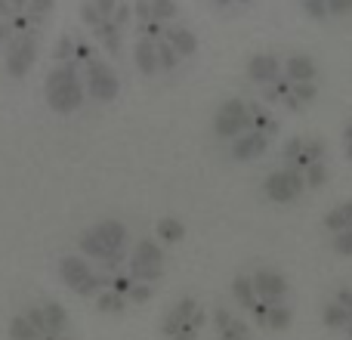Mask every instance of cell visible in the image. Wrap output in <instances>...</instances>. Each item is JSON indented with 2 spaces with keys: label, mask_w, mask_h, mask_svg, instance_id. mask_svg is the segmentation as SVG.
<instances>
[{
  "label": "cell",
  "mask_w": 352,
  "mask_h": 340,
  "mask_svg": "<svg viewBox=\"0 0 352 340\" xmlns=\"http://www.w3.org/2000/svg\"><path fill=\"white\" fill-rule=\"evenodd\" d=\"M322 325L334 334L352 340V281L337 288L322 306Z\"/></svg>",
  "instance_id": "8992f818"
},
{
  "label": "cell",
  "mask_w": 352,
  "mask_h": 340,
  "mask_svg": "<svg viewBox=\"0 0 352 340\" xmlns=\"http://www.w3.org/2000/svg\"><path fill=\"white\" fill-rule=\"evenodd\" d=\"M238 306L250 316V322L263 331H287L294 322V291L285 273L272 266H256L232 281Z\"/></svg>",
  "instance_id": "277c9868"
},
{
  "label": "cell",
  "mask_w": 352,
  "mask_h": 340,
  "mask_svg": "<svg viewBox=\"0 0 352 340\" xmlns=\"http://www.w3.org/2000/svg\"><path fill=\"white\" fill-rule=\"evenodd\" d=\"M331 180L328 146L322 136H291L281 146L278 164L263 180V195L272 204H294L306 192H318Z\"/></svg>",
  "instance_id": "7a4b0ae2"
},
{
  "label": "cell",
  "mask_w": 352,
  "mask_h": 340,
  "mask_svg": "<svg viewBox=\"0 0 352 340\" xmlns=\"http://www.w3.org/2000/svg\"><path fill=\"white\" fill-rule=\"evenodd\" d=\"M303 12L316 22H324V19H337L352 12V0H300Z\"/></svg>",
  "instance_id": "9c48e42d"
},
{
  "label": "cell",
  "mask_w": 352,
  "mask_h": 340,
  "mask_svg": "<svg viewBox=\"0 0 352 340\" xmlns=\"http://www.w3.org/2000/svg\"><path fill=\"white\" fill-rule=\"evenodd\" d=\"M217 127L219 140L229 142V152L235 161H254L269 152L281 134V118L275 109L256 99H229L219 105L217 111Z\"/></svg>",
  "instance_id": "3957f363"
},
{
  "label": "cell",
  "mask_w": 352,
  "mask_h": 340,
  "mask_svg": "<svg viewBox=\"0 0 352 340\" xmlns=\"http://www.w3.org/2000/svg\"><path fill=\"white\" fill-rule=\"evenodd\" d=\"M248 78L263 103L275 111H306L322 93L318 62L306 53H256L248 62Z\"/></svg>",
  "instance_id": "6da1fadb"
},
{
  "label": "cell",
  "mask_w": 352,
  "mask_h": 340,
  "mask_svg": "<svg viewBox=\"0 0 352 340\" xmlns=\"http://www.w3.org/2000/svg\"><path fill=\"white\" fill-rule=\"evenodd\" d=\"M213 325H217V337L219 340H254L250 325L232 310H217L213 312Z\"/></svg>",
  "instance_id": "ba28073f"
},
{
  "label": "cell",
  "mask_w": 352,
  "mask_h": 340,
  "mask_svg": "<svg viewBox=\"0 0 352 340\" xmlns=\"http://www.w3.org/2000/svg\"><path fill=\"white\" fill-rule=\"evenodd\" d=\"M322 232L337 257H352V198L337 201L322 217Z\"/></svg>",
  "instance_id": "5b68a950"
},
{
  "label": "cell",
  "mask_w": 352,
  "mask_h": 340,
  "mask_svg": "<svg viewBox=\"0 0 352 340\" xmlns=\"http://www.w3.org/2000/svg\"><path fill=\"white\" fill-rule=\"evenodd\" d=\"M340 146H343V155H346V161H352V115L346 118V124H343Z\"/></svg>",
  "instance_id": "30bf717a"
},
{
  "label": "cell",
  "mask_w": 352,
  "mask_h": 340,
  "mask_svg": "<svg viewBox=\"0 0 352 340\" xmlns=\"http://www.w3.org/2000/svg\"><path fill=\"white\" fill-rule=\"evenodd\" d=\"M167 337L170 340H195L204 328V310L195 300H182L173 306V312L167 316Z\"/></svg>",
  "instance_id": "52a82bcc"
}]
</instances>
